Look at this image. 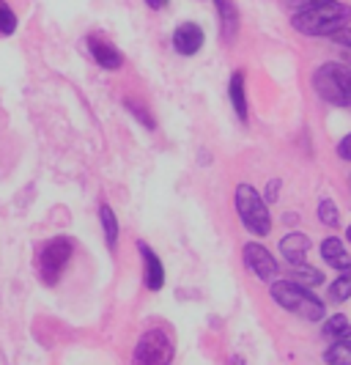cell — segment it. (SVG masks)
Masks as SVG:
<instances>
[{"label":"cell","instance_id":"6da1fadb","mask_svg":"<svg viewBox=\"0 0 351 365\" xmlns=\"http://www.w3.org/2000/svg\"><path fill=\"white\" fill-rule=\"evenodd\" d=\"M351 22V6L340 0H330L305 11H294L291 28L302 36H330Z\"/></svg>","mask_w":351,"mask_h":365},{"label":"cell","instance_id":"7a4b0ae2","mask_svg":"<svg viewBox=\"0 0 351 365\" xmlns=\"http://www.w3.org/2000/svg\"><path fill=\"white\" fill-rule=\"evenodd\" d=\"M269 294H272V299L278 302L283 311L294 313V316L305 319V322H321L327 316L324 302L308 286H299L294 280H272Z\"/></svg>","mask_w":351,"mask_h":365},{"label":"cell","instance_id":"3957f363","mask_svg":"<svg viewBox=\"0 0 351 365\" xmlns=\"http://www.w3.org/2000/svg\"><path fill=\"white\" fill-rule=\"evenodd\" d=\"M313 91L327 105L351 108V66H343V63H321L313 72Z\"/></svg>","mask_w":351,"mask_h":365},{"label":"cell","instance_id":"277c9868","mask_svg":"<svg viewBox=\"0 0 351 365\" xmlns=\"http://www.w3.org/2000/svg\"><path fill=\"white\" fill-rule=\"evenodd\" d=\"M234 206L239 215L241 225L253 234V237H269L272 231V215H269V203L263 201L258 190L253 184H239L234 192Z\"/></svg>","mask_w":351,"mask_h":365},{"label":"cell","instance_id":"5b68a950","mask_svg":"<svg viewBox=\"0 0 351 365\" xmlns=\"http://www.w3.org/2000/svg\"><path fill=\"white\" fill-rule=\"evenodd\" d=\"M74 256V242L69 237H56L50 239L41 250H38V277L44 286H58L63 269L69 267V261Z\"/></svg>","mask_w":351,"mask_h":365},{"label":"cell","instance_id":"8992f818","mask_svg":"<svg viewBox=\"0 0 351 365\" xmlns=\"http://www.w3.org/2000/svg\"><path fill=\"white\" fill-rule=\"evenodd\" d=\"M176 346L165 329L151 327L140 335L132 351V365H173Z\"/></svg>","mask_w":351,"mask_h":365},{"label":"cell","instance_id":"52a82bcc","mask_svg":"<svg viewBox=\"0 0 351 365\" xmlns=\"http://www.w3.org/2000/svg\"><path fill=\"white\" fill-rule=\"evenodd\" d=\"M241 258H244V267L247 272L256 274L261 283H272L280 272L278 258L272 256L261 242H247L244 250H241Z\"/></svg>","mask_w":351,"mask_h":365},{"label":"cell","instance_id":"ba28073f","mask_svg":"<svg viewBox=\"0 0 351 365\" xmlns=\"http://www.w3.org/2000/svg\"><path fill=\"white\" fill-rule=\"evenodd\" d=\"M206 44V31L198 22H182L176 31H173V50L184 58H192L204 50Z\"/></svg>","mask_w":351,"mask_h":365},{"label":"cell","instance_id":"9c48e42d","mask_svg":"<svg viewBox=\"0 0 351 365\" xmlns=\"http://www.w3.org/2000/svg\"><path fill=\"white\" fill-rule=\"evenodd\" d=\"M214 11H217V25H220L222 41L225 44H234L241 28V14L236 0H214Z\"/></svg>","mask_w":351,"mask_h":365},{"label":"cell","instance_id":"30bf717a","mask_svg":"<svg viewBox=\"0 0 351 365\" xmlns=\"http://www.w3.org/2000/svg\"><path fill=\"white\" fill-rule=\"evenodd\" d=\"M85 44H88L91 58L102 66V69L118 72V69L124 66V53H121L115 44H110V41H105V38H99V36H88L85 38Z\"/></svg>","mask_w":351,"mask_h":365},{"label":"cell","instance_id":"8fae6325","mask_svg":"<svg viewBox=\"0 0 351 365\" xmlns=\"http://www.w3.org/2000/svg\"><path fill=\"white\" fill-rule=\"evenodd\" d=\"M140 250V258H143V280H146L148 292H159L165 286V267H162V258L157 256L146 242L137 245Z\"/></svg>","mask_w":351,"mask_h":365},{"label":"cell","instance_id":"7c38bea8","mask_svg":"<svg viewBox=\"0 0 351 365\" xmlns=\"http://www.w3.org/2000/svg\"><path fill=\"white\" fill-rule=\"evenodd\" d=\"M280 256L285 258L291 267H296V264H305V258H308V253H310V239L305 237V234H299V231H294V234H285V237L280 239Z\"/></svg>","mask_w":351,"mask_h":365},{"label":"cell","instance_id":"4fadbf2b","mask_svg":"<svg viewBox=\"0 0 351 365\" xmlns=\"http://www.w3.org/2000/svg\"><path fill=\"white\" fill-rule=\"evenodd\" d=\"M321 258H324L330 267H335L337 272L351 269V256L346 253V245L337 237H327L321 242Z\"/></svg>","mask_w":351,"mask_h":365},{"label":"cell","instance_id":"5bb4252c","mask_svg":"<svg viewBox=\"0 0 351 365\" xmlns=\"http://www.w3.org/2000/svg\"><path fill=\"white\" fill-rule=\"evenodd\" d=\"M244 72L231 74V83H228V93H231V105L239 121H247V91H244Z\"/></svg>","mask_w":351,"mask_h":365},{"label":"cell","instance_id":"9a60e30c","mask_svg":"<svg viewBox=\"0 0 351 365\" xmlns=\"http://www.w3.org/2000/svg\"><path fill=\"white\" fill-rule=\"evenodd\" d=\"M324 338L330 341H349L351 338V322L343 316V313H335L330 319H324Z\"/></svg>","mask_w":351,"mask_h":365},{"label":"cell","instance_id":"2e32d148","mask_svg":"<svg viewBox=\"0 0 351 365\" xmlns=\"http://www.w3.org/2000/svg\"><path fill=\"white\" fill-rule=\"evenodd\" d=\"M99 222H102V231H105L108 247L115 250V247H118V217H115V212H112L108 203L99 206Z\"/></svg>","mask_w":351,"mask_h":365},{"label":"cell","instance_id":"e0dca14e","mask_svg":"<svg viewBox=\"0 0 351 365\" xmlns=\"http://www.w3.org/2000/svg\"><path fill=\"white\" fill-rule=\"evenodd\" d=\"M291 274H294V283L308 286V289H313V286H321V283H324V272L315 269V267H310V264H296V267H291Z\"/></svg>","mask_w":351,"mask_h":365},{"label":"cell","instance_id":"ac0fdd59","mask_svg":"<svg viewBox=\"0 0 351 365\" xmlns=\"http://www.w3.org/2000/svg\"><path fill=\"white\" fill-rule=\"evenodd\" d=\"M346 299H351V269H343V272L330 283V302L340 305V302H346Z\"/></svg>","mask_w":351,"mask_h":365},{"label":"cell","instance_id":"d6986e66","mask_svg":"<svg viewBox=\"0 0 351 365\" xmlns=\"http://www.w3.org/2000/svg\"><path fill=\"white\" fill-rule=\"evenodd\" d=\"M327 365H351V338L349 341H332V346L324 351Z\"/></svg>","mask_w":351,"mask_h":365},{"label":"cell","instance_id":"ffe728a7","mask_svg":"<svg viewBox=\"0 0 351 365\" xmlns=\"http://www.w3.org/2000/svg\"><path fill=\"white\" fill-rule=\"evenodd\" d=\"M315 215H318V222H321V225H330V228H337V225H340V209H337V203H335L332 198H321Z\"/></svg>","mask_w":351,"mask_h":365},{"label":"cell","instance_id":"44dd1931","mask_svg":"<svg viewBox=\"0 0 351 365\" xmlns=\"http://www.w3.org/2000/svg\"><path fill=\"white\" fill-rule=\"evenodd\" d=\"M14 31H17V11L6 0H0V36H11Z\"/></svg>","mask_w":351,"mask_h":365},{"label":"cell","instance_id":"7402d4cb","mask_svg":"<svg viewBox=\"0 0 351 365\" xmlns=\"http://www.w3.org/2000/svg\"><path fill=\"white\" fill-rule=\"evenodd\" d=\"M124 108L130 110L132 115H135V118H137V121H140V124H143L146 129H154V127H157L154 115L148 113V108L143 105V102H137V99H124Z\"/></svg>","mask_w":351,"mask_h":365},{"label":"cell","instance_id":"603a6c76","mask_svg":"<svg viewBox=\"0 0 351 365\" xmlns=\"http://www.w3.org/2000/svg\"><path fill=\"white\" fill-rule=\"evenodd\" d=\"M321 3H330V0H283V6H288L294 11H305V9H313V6H321Z\"/></svg>","mask_w":351,"mask_h":365},{"label":"cell","instance_id":"cb8c5ba5","mask_svg":"<svg viewBox=\"0 0 351 365\" xmlns=\"http://www.w3.org/2000/svg\"><path fill=\"white\" fill-rule=\"evenodd\" d=\"M280 187H283V182H280L278 176H275V179H269V184H266V190H263V201H266V203H275V201H278Z\"/></svg>","mask_w":351,"mask_h":365},{"label":"cell","instance_id":"d4e9b609","mask_svg":"<svg viewBox=\"0 0 351 365\" xmlns=\"http://www.w3.org/2000/svg\"><path fill=\"white\" fill-rule=\"evenodd\" d=\"M337 157L346 160V163H351V135H346V138L337 143Z\"/></svg>","mask_w":351,"mask_h":365},{"label":"cell","instance_id":"484cf974","mask_svg":"<svg viewBox=\"0 0 351 365\" xmlns=\"http://www.w3.org/2000/svg\"><path fill=\"white\" fill-rule=\"evenodd\" d=\"M283 222H285V225H296V222H299V215H296V212H288V215H283Z\"/></svg>","mask_w":351,"mask_h":365},{"label":"cell","instance_id":"4316f807","mask_svg":"<svg viewBox=\"0 0 351 365\" xmlns=\"http://www.w3.org/2000/svg\"><path fill=\"white\" fill-rule=\"evenodd\" d=\"M148 9H165L167 6V0H143Z\"/></svg>","mask_w":351,"mask_h":365},{"label":"cell","instance_id":"83f0119b","mask_svg":"<svg viewBox=\"0 0 351 365\" xmlns=\"http://www.w3.org/2000/svg\"><path fill=\"white\" fill-rule=\"evenodd\" d=\"M228 365H244V360H241L239 354H234V357H231V360H228Z\"/></svg>","mask_w":351,"mask_h":365},{"label":"cell","instance_id":"f1b7e54d","mask_svg":"<svg viewBox=\"0 0 351 365\" xmlns=\"http://www.w3.org/2000/svg\"><path fill=\"white\" fill-rule=\"evenodd\" d=\"M346 239H349V242H351V225H349V228H346Z\"/></svg>","mask_w":351,"mask_h":365},{"label":"cell","instance_id":"f546056e","mask_svg":"<svg viewBox=\"0 0 351 365\" xmlns=\"http://www.w3.org/2000/svg\"><path fill=\"white\" fill-rule=\"evenodd\" d=\"M346 61L351 63V50H346Z\"/></svg>","mask_w":351,"mask_h":365},{"label":"cell","instance_id":"4dcf8cb0","mask_svg":"<svg viewBox=\"0 0 351 365\" xmlns=\"http://www.w3.org/2000/svg\"><path fill=\"white\" fill-rule=\"evenodd\" d=\"M349 184H351V182H349Z\"/></svg>","mask_w":351,"mask_h":365}]
</instances>
